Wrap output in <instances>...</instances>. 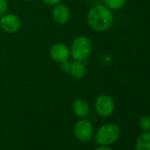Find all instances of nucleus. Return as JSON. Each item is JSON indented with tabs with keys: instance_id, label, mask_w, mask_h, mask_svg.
Returning a JSON list of instances; mask_svg holds the SVG:
<instances>
[{
	"instance_id": "1",
	"label": "nucleus",
	"mask_w": 150,
	"mask_h": 150,
	"mask_svg": "<svg viewBox=\"0 0 150 150\" xmlns=\"http://www.w3.org/2000/svg\"><path fill=\"white\" fill-rule=\"evenodd\" d=\"M87 22L92 30L99 33L104 32L113 25L114 15L112 11L104 5H96L88 12Z\"/></svg>"
},
{
	"instance_id": "2",
	"label": "nucleus",
	"mask_w": 150,
	"mask_h": 150,
	"mask_svg": "<svg viewBox=\"0 0 150 150\" xmlns=\"http://www.w3.org/2000/svg\"><path fill=\"white\" fill-rule=\"evenodd\" d=\"M92 51L93 43L91 40L85 35L76 37L70 46V54L73 60L85 61L90 57Z\"/></svg>"
},
{
	"instance_id": "3",
	"label": "nucleus",
	"mask_w": 150,
	"mask_h": 150,
	"mask_svg": "<svg viewBox=\"0 0 150 150\" xmlns=\"http://www.w3.org/2000/svg\"><path fill=\"white\" fill-rule=\"evenodd\" d=\"M120 136V129L115 124H105L102 125L95 135V140L97 144L107 146L114 143Z\"/></svg>"
},
{
	"instance_id": "4",
	"label": "nucleus",
	"mask_w": 150,
	"mask_h": 150,
	"mask_svg": "<svg viewBox=\"0 0 150 150\" xmlns=\"http://www.w3.org/2000/svg\"><path fill=\"white\" fill-rule=\"evenodd\" d=\"M95 109L96 113L102 117H110L115 110V103L111 96L102 94L97 96L95 102Z\"/></svg>"
},
{
	"instance_id": "5",
	"label": "nucleus",
	"mask_w": 150,
	"mask_h": 150,
	"mask_svg": "<svg viewBox=\"0 0 150 150\" xmlns=\"http://www.w3.org/2000/svg\"><path fill=\"white\" fill-rule=\"evenodd\" d=\"M73 132L74 136L76 137L78 140L86 142L92 138L94 127L89 120L82 118L75 123L73 127Z\"/></svg>"
},
{
	"instance_id": "6",
	"label": "nucleus",
	"mask_w": 150,
	"mask_h": 150,
	"mask_svg": "<svg viewBox=\"0 0 150 150\" xmlns=\"http://www.w3.org/2000/svg\"><path fill=\"white\" fill-rule=\"evenodd\" d=\"M21 28V18L14 13H6L0 17V28L8 34H14Z\"/></svg>"
},
{
	"instance_id": "7",
	"label": "nucleus",
	"mask_w": 150,
	"mask_h": 150,
	"mask_svg": "<svg viewBox=\"0 0 150 150\" xmlns=\"http://www.w3.org/2000/svg\"><path fill=\"white\" fill-rule=\"evenodd\" d=\"M50 57L53 61L58 64L66 61L71 57L70 48L63 42L54 43L50 49Z\"/></svg>"
},
{
	"instance_id": "8",
	"label": "nucleus",
	"mask_w": 150,
	"mask_h": 150,
	"mask_svg": "<svg viewBox=\"0 0 150 150\" xmlns=\"http://www.w3.org/2000/svg\"><path fill=\"white\" fill-rule=\"evenodd\" d=\"M53 21L58 25H65L71 17V12L69 7L64 4H57L53 6L51 11Z\"/></svg>"
},
{
	"instance_id": "9",
	"label": "nucleus",
	"mask_w": 150,
	"mask_h": 150,
	"mask_svg": "<svg viewBox=\"0 0 150 150\" xmlns=\"http://www.w3.org/2000/svg\"><path fill=\"white\" fill-rule=\"evenodd\" d=\"M71 110L78 117H86L89 114L90 107L88 103L83 98H76L71 103Z\"/></svg>"
},
{
	"instance_id": "10",
	"label": "nucleus",
	"mask_w": 150,
	"mask_h": 150,
	"mask_svg": "<svg viewBox=\"0 0 150 150\" xmlns=\"http://www.w3.org/2000/svg\"><path fill=\"white\" fill-rule=\"evenodd\" d=\"M69 73L75 80L83 79L87 74V66L84 64V61L73 60V62H71Z\"/></svg>"
},
{
	"instance_id": "11",
	"label": "nucleus",
	"mask_w": 150,
	"mask_h": 150,
	"mask_svg": "<svg viewBox=\"0 0 150 150\" xmlns=\"http://www.w3.org/2000/svg\"><path fill=\"white\" fill-rule=\"evenodd\" d=\"M136 150H150V132H143L135 144Z\"/></svg>"
},
{
	"instance_id": "12",
	"label": "nucleus",
	"mask_w": 150,
	"mask_h": 150,
	"mask_svg": "<svg viewBox=\"0 0 150 150\" xmlns=\"http://www.w3.org/2000/svg\"><path fill=\"white\" fill-rule=\"evenodd\" d=\"M127 0H103V5L111 11L122 9L126 5Z\"/></svg>"
},
{
	"instance_id": "13",
	"label": "nucleus",
	"mask_w": 150,
	"mask_h": 150,
	"mask_svg": "<svg viewBox=\"0 0 150 150\" xmlns=\"http://www.w3.org/2000/svg\"><path fill=\"white\" fill-rule=\"evenodd\" d=\"M139 127L144 132L150 131V116H143L139 120Z\"/></svg>"
},
{
	"instance_id": "14",
	"label": "nucleus",
	"mask_w": 150,
	"mask_h": 150,
	"mask_svg": "<svg viewBox=\"0 0 150 150\" xmlns=\"http://www.w3.org/2000/svg\"><path fill=\"white\" fill-rule=\"evenodd\" d=\"M71 62L68 59L66 61H64L62 63H60V69L63 72L65 73H69L70 69H71Z\"/></svg>"
},
{
	"instance_id": "15",
	"label": "nucleus",
	"mask_w": 150,
	"mask_h": 150,
	"mask_svg": "<svg viewBox=\"0 0 150 150\" xmlns=\"http://www.w3.org/2000/svg\"><path fill=\"white\" fill-rule=\"evenodd\" d=\"M8 10V2L6 0H0V17L7 13Z\"/></svg>"
},
{
	"instance_id": "16",
	"label": "nucleus",
	"mask_w": 150,
	"mask_h": 150,
	"mask_svg": "<svg viewBox=\"0 0 150 150\" xmlns=\"http://www.w3.org/2000/svg\"><path fill=\"white\" fill-rule=\"evenodd\" d=\"M42 2L49 6H54L57 4H60L62 0H42Z\"/></svg>"
},
{
	"instance_id": "17",
	"label": "nucleus",
	"mask_w": 150,
	"mask_h": 150,
	"mask_svg": "<svg viewBox=\"0 0 150 150\" xmlns=\"http://www.w3.org/2000/svg\"><path fill=\"white\" fill-rule=\"evenodd\" d=\"M95 150H111L110 147H108V146H99V147H97V148H96Z\"/></svg>"
},
{
	"instance_id": "18",
	"label": "nucleus",
	"mask_w": 150,
	"mask_h": 150,
	"mask_svg": "<svg viewBox=\"0 0 150 150\" xmlns=\"http://www.w3.org/2000/svg\"><path fill=\"white\" fill-rule=\"evenodd\" d=\"M24 1H27V2H33L35 0H24Z\"/></svg>"
}]
</instances>
